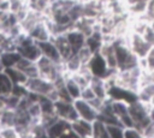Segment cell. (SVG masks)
Wrapping results in <instances>:
<instances>
[{
    "mask_svg": "<svg viewBox=\"0 0 154 138\" xmlns=\"http://www.w3.org/2000/svg\"><path fill=\"white\" fill-rule=\"evenodd\" d=\"M69 130H70V124L69 122H66L61 119H57L54 122H52L46 128V134L48 136V138H60Z\"/></svg>",
    "mask_w": 154,
    "mask_h": 138,
    "instance_id": "cell-12",
    "label": "cell"
},
{
    "mask_svg": "<svg viewBox=\"0 0 154 138\" xmlns=\"http://www.w3.org/2000/svg\"><path fill=\"white\" fill-rule=\"evenodd\" d=\"M54 113L58 119H61L69 124H71L72 121L78 119L77 113L73 107V103L69 102V101H61V100L55 101L54 102Z\"/></svg>",
    "mask_w": 154,
    "mask_h": 138,
    "instance_id": "cell-7",
    "label": "cell"
},
{
    "mask_svg": "<svg viewBox=\"0 0 154 138\" xmlns=\"http://www.w3.org/2000/svg\"><path fill=\"white\" fill-rule=\"evenodd\" d=\"M140 66L143 70H154V47H150L147 55L140 60Z\"/></svg>",
    "mask_w": 154,
    "mask_h": 138,
    "instance_id": "cell-23",
    "label": "cell"
},
{
    "mask_svg": "<svg viewBox=\"0 0 154 138\" xmlns=\"http://www.w3.org/2000/svg\"><path fill=\"white\" fill-rule=\"evenodd\" d=\"M4 72L7 74V77L10 78V80L12 82V84H25L26 82V76L19 71L16 67H8V68H4Z\"/></svg>",
    "mask_w": 154,
    "mask_h": 138,
    "instance_id": "cell-21",
    "label": "cell"
},
{
    "mask_svg": "<svg viewBox=\"0 0 154 138\" xmlns=\"http://www.w3.org/2000/svg\"><path fill=\"white\" fill-rule=\"evenodd\" d=\"M126 44L130 48L131 53L135 54L138 59H143L147 55L148 50L150 49V46L144 41L142 35L134 32V31L129 32L128 38H126Z\"/></svg>",
    "mask_w": 154,
    "mask_h": 138,
    "instance_id": "cell-5",
    "label": "cell"
},
{
    "mask_svg": "<svg viewBox=\"0 0 154 138\" xmlns=\"http://www.w3.org/2000/svg\"><path fill=\"white\" fill-rule=\"evenodd\" d=\"M26 2L31 11H35L43 16H47L49 12L52 0H26Z\"/></svg>",
    "mask_w": 154,
    "mask_h": 138,
    "instance_id": "cell-20",
    "label": "cell"
},
{
    "mask_svg": "<svg viewBox=\"0 0 154 138\" xmlns=\"http://www.w3.org/2000/svg\"><path fill=\"white\" fill-rule=\"evenodd\" d=\"M87 68L89 70V72L91 73L93 77H97V78H108L109 76H112L113 73H116L117 71H112L108 68L105 59L101 56L100 53H94L91 59L88 61V64L85 65Z\"/></svg>",
    "mask_w": 154,
    "mask_h": 138,
    "instance_id": "cell-4",
    "label": "cell"
},
{
    "mask_svg": "<svg viewBox=\"0 0 154 138\" xmlns=\"http://www.w3.org/2000/svg\"><path fill=\"white\" fill-rule=\"evenodd\" d=\"M118 1H122V2H124V4H125V0H118Z\"/></svg>",
    "mask_w": 154,
    "mask_h": 138,
    "instance_id": "cell-31",
    "label": "cell"
},
{
    "mask_svg": "<svg viewBox=\"0 0 154 138\" xmlns=\"http://www.w3.org/2000/svg\"><path fill=\"white\" fill-rule=\"evenodd\" d=\"M65 36H66V40L69 42V44L71 46V49L73 53H76L79 48H82L84 44H85V36L79 32L77 29H75L73 26L70 28L66 32H65Z\"/></svg>",
    "mask_w": 154,
    "mask_h": 138,
    "instance_id": "cell-10",
    "label": "cell"
},
{
    "mask_svg": "<svg viewBox=\"0 0 154 138\" xmlns=\"http://www.w3.org/2000/svg\"><path fill=\"white\" fill-rule=\"evenodd\" d=\"M22 56L17 50H11V52H0V62L2 68H8V67H14L18 60Z\"/></svg>",
    "mask_w": 154,
    "mask_h": 138,
    "instance_id": "cell-18",
    "label": "cell"
},
{
    "mask_svg": "<svg viewBox=\"0 0 154 138\" xmlns=\"http://www.w3.org/2000/svg\"><path fill=\"white\" fill-rule=\"evenodd\" d=\"M136 97H137V101L144 104H152L154 98V83L140 85L136 91Z\"/></svg>",
    "mask_w": 154,
    "mask_h": 138,
    "instance_id": "cell-14",
    "label": "cell"
},
{
    "mask_svg": "<svg viewBox=\"0 0 154 138\" xmlns=\"http://www.w3.org/2000/svg\"><path fill=\"white\" fill-rule=\"evenodd\" d=\"M148 107L149 104H144L137 100L128 104L129 115L132 120L134 127H136L140 131H142L150 122L149 116H148Z\"/></svg>",
    "mask_w": 154,
    "mask_h": 138,
    "instance_id": "cell-3",
    "label": "cell"
},
{
    "mask_svg": "<svg viewBox=\"0 0 154 138\" xmlns=\"http://www.w3.org/2000/svg\"><path fill=\"white\" fill-rule=\"evenodd\" d=\"M64 86L69 94V96L71 97V100H76V98H79L81 97V91H82V88L77 84V82L72 78V76L70 74H65V78H64Z\"/></svg>",
    "mask_w": 154,
    "mask_h": 138,
    "instance_id": "cell-17",
    "label": "cell"
},
{
    "mask_svg": "<svg viewBox=\"0 0 154 138\" xmlns=\"http://www.w3.org/2000/svg\"><path fill=\"white\" fill-rule=\"evenodd\" d=\"M89 86L91 88V90H93V92L95 94L96 97L102 98V100L108 98V96H107L108 84H107L106 79H103V78H97V77H93V78L90 79Z\"/></svg>",
    "mask_w": 154,
    "mask_h": 138,
    "instance_id": "cell-15",
    "label": "cell"
},
{
    "mask_svg": "<svg viewBox=\"0 0 154 138\" xmlns=\"http://www.w3.org/2000/svg\"><path fill=\"white\" fill-rule=\"evenodd\" d=\"M31 40H34L37 43L45 42V41H49L52 40V34L49 31L48 24H47V16L40 20L32 29H30V31L26 34Z\"/></svg>",
    "mask_w": 154,
    "mask_h": 138,
    "instance_id": "cell-8",
    "label": "cell"
},
{
    "mask_svg": "<svg viewBox=\"0 0 154 138\" xmlns=\"http://www.w3.org/2000/svg\"><path fill=\"white\" fill-rule=\"evenodd\" d=\"M96 96H95V94L93 92V90H91V88L89 85L82 89V91H81V98H83V100H85V101L89 102V101H91Z\"/></svg>",
    "mask_w": 154,
    "mask_h": 138,
    "instance_id": "cell-28",
    "label": "cell"
},
{
    "mask_svg": "<svg viewBox=\"0 0 154 138\" xmlns=\"http://www.w3.org/2000/svg\"><path fill=\"white\" fill-rule=\"evenodd\" d=\"M24 86L28 90V92L34 94L36 96H46L54 102L58 100V94H57L54 84L40 76L28 78Z\"/></svg>",
    "mask_w": 154,
    "mask_h": 138,
    "instance_id": "cell-1",
    "label": "cell"
},
{
    "mask_svg": "<svg viewBox=\"0 0 154 138\" xmlns=\"http://www.w3.org/2000/svg\"><path fill=\"white\" fill-rule=\"evenodd\" d=\"M75 54H76V55L78 56V59L81 60L82 65H84V66H85V65L88 64V61L91 59V56H93V54H94V53H93V52H91V50H90V49L84 44V46H83L82 48H79Z\"/></svg>",
    "mask_w": 154,
    "mask_h": 138,
    "instance_id": "cell-24",
    "label": "cell"
},
{
    "mask_svg": "<svg viewBox=\"0 0 154 138\" xmlns=\"http://www.w3.org/2000/svg\"><path fill=\"white\" fill-rule=\"evenodd\" d=\"M0 138H2V136H1V134H0Z\"/></svg>",
    "mask_w": 154,
    "mask_h": 138,
    "instance_id": "cell-32",
    "label": "cell"
},
{
    "mask_svg": "<svg viewBox=\"0 0 154 138\" xmlns=\"http://www.w3.org/2000/svg\"><path fill=\"white\" fill-rule=\"evenodd\" d=\"M38 47H40V52H41L42 56H45V58H47L54 62H63L61 56H60V54H59V52H58V49H57V47L52 40L38 43Z\"/></svg>",
    "mask_w": 154,
    "mask_h": 138,
    "instance_id": "cell-11",
    "label": "cell"
},
{
    "mask_svg": "<svg viewBox=\"0 0 154 138\" xmlns=\"http://www.w3.org/2000/svg\"><path fill=\"white\" fill-rule=\"evenodd\" d=\"M71 132L77 136L78 138H90L91 134V122L83 120V119H76L70 124Z\"/></svg>",
    "mask_w": 154,
    "mask_h": 138,
    "instance_id": "cell-9",
    "label": "cell"
},
{
    "mask_svg": "<svg viewBox=\"0 0 154 138\" xmlns=\"http://www.w3.org/2000/svg\"><path fill=\"white\" fill-rule=\"evenodd\" d=\"M148 116L152 122H154V104H149L148 107Z\"/></svg>",
    "mask_w": 154,
    "mask_h": 138,
    "instance_id": "cell-29",
    "label": "cell"
},
{
    "mask_svg": "<svg viewBox=\"0 0 154 138\" xmlns=\"http://www.w3.org/2000/svg\"><path fill=\"white\" fill-rule=\"evenodd\" d=\"M90 138H109L108 137V128L107 125L101 121L100 119H96L91 122V134Z\"/></svg>",
    "mask_w": 154,
    "mask_h": 138,
    "instance_id": "cell-19",
    "label": "cell"
},
{
    "mask_svg": "<svg viewBox=\"0 0 154 138\" xmlns=\"http://www.w3.org/2000/svg\"><path fill=\"white\" fill-rule=\"evenodd\" d=\"M108 137L109 138H124V127L119 124L116 125H108Z\"/></svg>",
    "mask_w": 154,
    "mask_h": 138,
    "instance_id": "cell-25",
    "label": "cell"
},
{
    "mask_svg": "<svg viewBox=\"0 0 154 138\" xmlns=\"http://www.w3.org/2000/svg\"><path fill=\"white\" fill-rule=\"evenodd\" d=\"M16 42H17V52L22 58L34 62L38 60V58L41 56V52L37 42L31 40L26 34H22L19 37H17Z\"/></svg>",
    "mask_w": 154,
    "mask_h": 138,
    "instance_id": "cell-2",
    "label": "cell"
},
{
    "mask_svg": "<svg viewBox=\"0 0 154 138\" xmlns=\"http://www.w3.org/2000/svg\"><path fill=\"white\" fill-rule=\"evenodd\" d=\"M52 41L53 43L55 44L60 56H61V60H66L69 56H71L73 54L72 49H71V46L69 44L67 40H66V36L65 34H61V35H57V36H53L52 37Z\"/></svg>",
    "mask_w": 154,
    "mask_h": 138,
    "instance_id": "cell-13",
    "label": "cell"
},
{
    "mask_svg": "<svg viewBox=\"0 0 154 138\" xmlns=\"http://www.w3.org/2000/svg\"><path fill=\"white\" fill-rule=\"evenodd\" d=\"M16 68H18L19 71H22L26 78H32V77H37L38 76V71H37V67H36V62L34 61H30L28 59H24V58H20L18 60V62L14 66Z\"/></svg>",
    "mask_w": 154,
    "mask_h": 138,
    "instance_id": "cell-16",
    "label": "cell"
},
{
    "mask_svg": "<svg viewBox=\"0 0 154 138\" xmlns=\"http://www.w3.org/2000/svg\"><path fill=\"white\" fill-rule=\"evenodd\" d=\"M141 35H142V37L144 38V41H146L150 47H154V30H153L149 25H147V28L143 30V32H142Z\"/></svg>",
    "mask_w": 154,
    "mask_h": 138,
    "instance_id": "cell-26",
    "label": "cell"
},
{
    "mask_svg": "<svg viewBox=\"0 0 154 138\" xmlns=\"http://www.w3.org/2000/svg\"><path fill=\"white\" fill-rule=\"evenodd\" d=\"M148 25H149V26H150V28L154 30V18H152V19L148 22Z\"/></svg>",
    "mask_w": 154,
    "mask_h": 138,
    "instance_id": "cell-30",
    "label": "cell"
},
{
    "mask_svg": "<svg viewBox=\"0 0 154 138\" xmlns=\"http://www.w3.org/2000/svg\"><path fill=\"white\" fill-rule=\"evenodd\" d=\"M12 86L13 84L7 77V74L4 71H0V96L10 94L12 90Z\"/></svg>",
    "mask_w": 154,
    "mask_h": 138,
    "instance_id": "cell-22",
    "label": "cell"
},
{
    "mask_svg": "<svg viewBox=\"0 0 154 138\" xmlns=\"http://www.w3.org/2000/svg\"><path fill=\"white\" fill-rule=\"evenodd\" d=\"M73 103V107H75V110L77 113V116L79 119H83V120H87L89 122H93L94 120L97 119V115H99V112L85 100L83 98H76L72 101Z\"/></svg>",
    "mask_w": 154,
    "mask_h": 138,
    "instance_id": "cell-6",
    "label": "cell"
},
{
    "mask_svg": "<svg viewBox=\"0 0 154 138\" xmlns=\"http://www.w3.org/2000/svg\"><path fill=\"white\" fill-rule=\"evenodd\" d=\"M124 138H143V136L136 127H129L124 130Z\"/></svg>",
    "mask_w": 154,
    "mask_h": 138,
    "instance_id": "cell-27",
    "label": "cell"
}]
</instances>
